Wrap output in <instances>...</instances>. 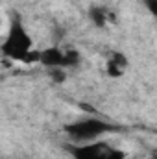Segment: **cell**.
<instances>
[{"instance_id": "1", "label": "cell", "mask_w": 157, "mask_h": 159, "mask_svg": "<svg viewBox=\"0 0 157 159\" xmlns=\"http://www.w3.org/2000/svg\"><path fill=\"white\" fill-rule=\"evenodd\" d=\"M32 44H34V43L30 39V35L26 34V30H24L20 19L17 17V19H13L11 28H9L6 39L2 43L0 50H2L4 57H9V59H13V61H22V63H24V59H26L28 54L32 52Z\"/></svg>"}, {"instance_id": "2", "label": "cell", "mask_w": 157, "mask_h": 159, "mask_svg": "<svg viewBox=\"0 0 157 159\" xmlns=\"http://www.w3.org/2000/svg\"><path fill=\"white\" fill-rule=\"evenodd\" d=\"M113 129H117V128L98 119H85V120H78V122H72V124L65 126V131L69 133V137L72 141H89V143H92L102 133L113 131Z\"/></svg>"}, {"instance_id": "3", "label": "cell", "mask_w": 157, "mask_h": 159, "mask_svg": "<svg viewBox=\"0 0 157 159\" xmlns=\"http://www.w3.org/2000/svg\"><path fill=\"white\" fill-rule=\"evenodd\" d=\"M70 152L74 159H124L122 152L113 150L105 143H96V141L81 144V146H74Z\"/></svg>"}, {"instance_id": "4", "label": "cell", "mask_w": 157, "mask_h": 159, "mask_svg": "<svg viewBox=\"0 0 157 159\" xmlns=\"http://www.w3.org/2000/svg\"><path fill=\"white\" fill-rule=\"evenodd\" d=\"M41 63L46 69L65 67V52L59 50L57 46H50V48H46V50L41 52Z\"/></svg>"}, {"instance_id": "5", "label": "cell", "mask_w": 157, "mask_h": 159, "mask_svg": "<svg viewBox=\"0 0 157 159\" xmlns=\"http://www.w3.org/2000/svg\"><path fill=\"white\" fill-rule=\"evenodd\" d=\"M89 19L92 20L94 26L104 28V26L107 24V20H109V13H107V9L102 7V6H92V7L89 9Z\"/></svg>"}, {"instance_id": "6", "label": "cell", "mask_w": 157, "mask_h": 159, "mask_svg": "<svg viewBox=\"0 0 157 159\" xmlns=\"http://www.w3.org/2000/svg\"><path fill=\"white\" fill-rule=\"evenodd\" d=\"M48 76L54 83H63L67 80V72H65V67H54V69H48Z\"/></svg>"}, {"instance_id": "7", "label": "cell", "mask_w": 157, "mask_h": 159, "mask_svg": "<svg viewBox=\"0 0 157 159\" xmlns=\"http://www.w3.org/2000/svg\"><path fill=\"white\" fill-rule=\"evenodd\" d=\"M79 63L78 50H65V67H76Z\"/></svg>"}, {"instance_id": "8", "label": "cell", "mask_w": 157, "mask_h": 159, "mask_svg": "<svg viewBox=\"0 0 157 159\" xmlns=\"http://www.w3.org/2000/svg\"><path fill=\"white\" fill-rule=\"evenodd\" d=\"M105 70H107V74L111 76V78H120L122 74H124V69H120L117 63H113L111 59H107V65H105Z\"/></svg>"}, {"instance_id": "9", "label": "cell", "mask_w": 157, "mask_h": 159, "mask_svg": "<svg viewBox=\"0 0 157 159\" xmlns=\"http://www.w3.org/2000/svg\"><path fill=\"white\" fill-rule=\"evenodd\" d=\"M109 59H111L113 63H117L120 69H124V70H126V67H128V59H126V56H124L122 52H113V56H111Z\"/></svg>"}, {"instance_id": "10", "label": "cell", "mask_w": 157, "mask_h": 159, "mask_svg": "<svg viewBox=\"0 0 157 159\" xmlns=\"http://www.w3.org/2000/svg\"><path fill=\"white\" fill-rule=\"evenodd\" d=\"M142 4L154 17H157V0H142Z\"/></svg>"}, {"instance_id": "11", "label": "cell", "mask_w": 157, "mask_h": 159, "mask_svg": "<svg viewBox=\"0 0 157 159\" xmlns=\"http://www.w3.org/2000/svg\"><path fill=\"white\" fill-rule=\"evenodd\" d=\"M155 159H157V157H155Z\"/></svg>"}]
</instances>
